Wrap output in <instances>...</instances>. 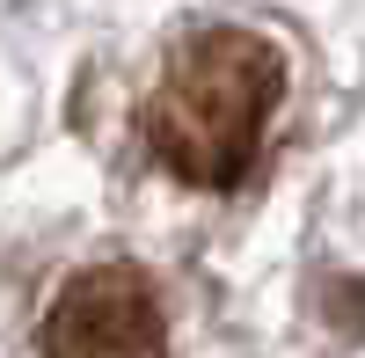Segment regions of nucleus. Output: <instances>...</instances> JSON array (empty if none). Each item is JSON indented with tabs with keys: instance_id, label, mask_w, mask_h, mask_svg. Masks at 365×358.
Returning a JSON list of instances; mask_svg holds the SVG:
<instances>
[{
	"instance_id": "obj_1",
	"label": "nucleus",
	"mask_w": 365,
	"mask_h": 358,
	"mask_svg": "<svg viewBox=\"0 0 365 358\" xmlns=\"http://www.w3.org/2000/svg\"><path fill=\"white\" fill-rule=\"evenodd\" d=\"M285 103V58L241 22H205L175 37L139 103V139L175 183L234 190L256 168L263 132Z\"/></svg>"
},
{
	"instance_id": "obj_2",
	"label": "nucleus",
	"mask_w": 365,
	"mask_h": 358,
	"mask_svg": "<svg viewBox=\"0 0 365 358\" xmlns=\"http://www.w3.org/2000/svg\"><path fill=\"white\" fill-rule=\"evenodd\" d=\"M44 358H168V314L132 263H88L44 307Z\"/></svg>"
}]
</instances>
